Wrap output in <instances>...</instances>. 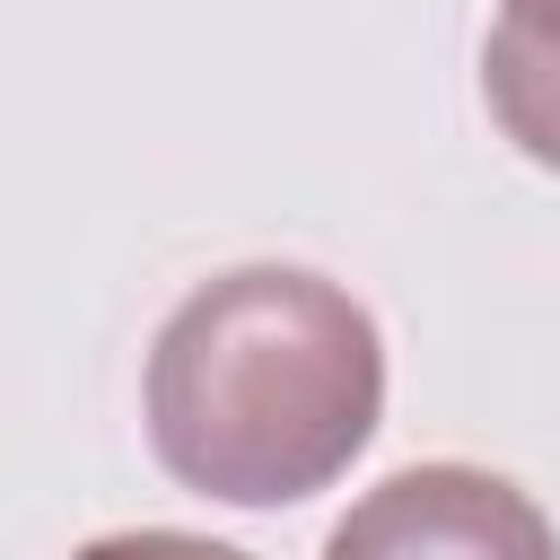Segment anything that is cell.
Segmentation results:
<instances>
[{
  "mask_svg": "<svg viewBox=\"0 0 560 560\" xmlns=\"http://www.w3.org/2000/svg\"><path fill=\"white\" fill-rule=\"evenodd\" d=\"M70 560H254V551L210 542V534H175V525H140V534H96Z\"/></svg>",
  "mask_w": 560,
  "mask_h": 560,
  "instance_id": "4",
  "label": "cell"
},
{
  "mask_svg": "<svg viewBox=\"0 0 560 560\" xmlns=\"http://www.w3.org/2000/svg\"><path fill=\"white\" fill-rule=\"evenodd\" d=\"M481 96L516 158L560 175V0H499L481 35Z\"/></svg>",
  "mask_w": 560,
  "mask_h": 560,
  "instance_id": "3",
  "label": "cell"
},
{
  "mask_svg": "<svg viewBox=\"0 0 560 560\" xmlns=\"http://www.w3.org/2000/svg\"><path fill=\"white\" fill-rule=\"evenodd\" d=\"M324 560H560V534L508 472L402 464L350 499Z\"/></svg>",
  "mask_w": 560,
  "mask_h": 560,
  "instance_id": "2",
  "label": "cell"
},
{
  "mask_svg": "<svg viewBox=\"0 0 560 560\" xmlns=\"http://www.w3.org/2000/svg\"><path fill=\"white\" fill-rule=\"evenodd\" d=\"M149 455L219 508L332 490L385 420L376 315L298 262H236L175 298L140 376Z\"/></svg>",
  "mask_w": 560,
  "mask_h": 560,
  "instance_id": "1",
  "label": "cell"
}]
</instances>
